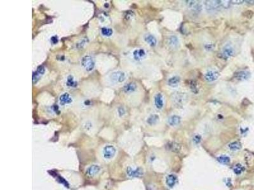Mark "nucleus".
Listing matches in <instances>:
<instances>
[{"instance_id": "30", "label": "nucleus", "mask_w": 254, "mask_h": 190, "mask_svg": "<svg viewBox=\"0 0 254 190\" xmlns=\"http://www.w3.org/2000/svg\"><path fill=\"white\" fill-rule=\"evenodd\" d=\"M200 141H201V136H200L196 135L195 136V138H194V142L196 143V144H198V143H200Z\"/></svg>"}, {"instance_id": "33", "label": "nucleus", "mask_w": 254, "mask_h": 190, "mask_svg": "<svg viewBox=\"0 0 254 190\" xmlns=\"http://www.w3.org/2000/svg\"><path fill=\"white\" fill-rule=\"evenodd\" d=\"M245 2L249 4H254V1H245Z\"/></svg>"}, {"instance_id": "29", "label": "nucleus", "mask_w": 254, "mask_h": 190, "mask_svg": "<svg viewBox=\"0 0 254 190\" xmlns=\"http://www.w3.org/2000/svg\"><path fill=\"white\" fill-rule=\"evenodd\" d=\"M50 41H51V42H52L53 44H56V43H58V41H59V39H58L57 36H52V38H51Z\"/></svg>"}, {"instance_id": "5", "label": "nucleus", "mask_w": 254, "mask_h": 190, "mask_svg": "<svg viewBox=\"0 0 254 190\" xmlns=\"http://www.w3.org/2000/svg\"><path fill=\"white\" fill-rule=\"evenodd\" d=\"M219 76H220V74L218 71H215V70H210L205 73L204 78H205V80L206 82H213L217 80Z\"/></svg>"}, {"instance_id": "13", "label": "nucleus", "mask_w": 254, "mask_h": 190, "mask_svg": "<svg viewBox=\"0 0 254 190\" xmlns=\"http://www.w3.org/2000/svg\"><path fill=\"white\" fill-rule=\"evenodd\" d=\"M146 56V52L144 49H137L133 52V57L135 60L139 61Z\"/></svg>"}, {"instance_id": "16", "label": "nucleus", "mask_w": 254, "mask_h": 190, "mask_svg": "<svg viewBox=\"0 0 254 190\" xmlns=\"http://www.w3.org/2000/svg\"><path fill=\"white\" fill-rule=\"evenodd\" d=\"M181 117L178 116V115H172L168 118V123L171 126H176L181 123Z\"/></svg>"}, {"instance_id": "15", "label": "nucleus", "mask_w": 254, "mask_h": 190, "mask_svg": "<svg viewBox=\"0 0 254 190\" xmlns=\"http://www.w3.org/2000/svg\"><path fill=\"white\" fill-rule=\"evenodd\" d=\"M168 43L171 48H175V49L177 48L180 44V41L178 37L174 35H172L169 37L168 39Z\"/></svg>"}, {"instance_id": "1", "label": "nucleus", "mask_w": 254, "mask_h": 190, "mask_svg": "<svg viewBox=\"0 0 254 190\" xmlns=\"http://www.w3.org/2000/svg\"><path fill=\"white\" fill-rule=\"evenodd\" d=\"M203 4L208 12H214L223 8V1H205Z\"/></svg>"}, {"instance_id": "14", "label": "nucleus", "mask_w": 254, "mask_h": 190, "mask_svg": "<svg viewBox=\"0 0 254 190\" xmlns=\"http://www.w3.org/2000/svg\"><path fill=\"white\" fill-rule=\"evenodd\" d=\"M144 40L147 44L151 46V47H155V46L157 45V43H158V41H157V39L152 34L149 33L146 34L144 36Z\"/></svg>"}, {"instance_id": "19", "label": "nucleus", "mask_w": 254, "mask_h": 190, "mask_svg": "<svg viewBox=\"0 0 254 190\" xmlns=\"http://www.w3.org/2000/svg\"><path fill=\"white\" fill-rule=\"evenodd\" d=\"M59 100H60V103H61L62 105L71 103L72 101L71 97L68 93H67V92L64 93L63 95H62L61 96H60Z\"/></svg>"}, {"instance_id": "7", "label": "nucleus", "mask_w": 254, "mask_h": 190, "mask_svg": "<svg viewBox=\"0 0 254 190\" xmlns=\"http://www.w3.org/2000/svg\"><path fill=\"white\" fill-rule=\"evenodd\" d=\"M101 170L100 167L99 165L93 164L90 165L89 168L86 169V174L90 178H93L96 175H97Z\"/></svg>"}, {"instance_id": "24", "label": "nucleus", "mask_w": 254, "mask_h": 190, "mask_svg": "<svg viewBox=\"0 0 254 190\" xmlns=\"http://www.w3.org/2000/svg\"><path fill=\"white\" fill-rule=\"evenodd\" d=\"M244 170V167L241 164H237L234 167L233 171L236 175H240Z\"/></svg>"}, {"instance_id": "6", "label": "nucleus", "mask_w": 254, "mask_h": 190, "mask_svg": "<svg viewBox=\"0 0 254 190\" xmlns=\"http://www.w3.org/2000/svg\"><path fill=\"white\" fill-rule=\"evenodd\" d=\"M125 74L122 71L114 72L110 75V79L114 82H122L125 80Z\"/></svg>"}, {"instance_id": "23", "label": "nucleus", "mask_w": 254, "mask_h": 190, "mask_svg": "<svg viewBox=\"0 0 254 190\" xmlns=\"http://www.w3.org/2000/svg\"><path fill=\"white\" fill-rule=\"evenodd\" d=\"M217 160L222 164L227 165L230 162V158L226 155H222L218 157Z\"/></svg>"}, {"instance_id": "11", "label": "nucleus", "mask_w": 254, "mask_h": 190, "mask_svg": "<svg viewBox=\"0 0 254 190\" xmlns=\"http://www.w3.org/2000/svg\"><path fill=\"white\" fill-rule=\"evenodd\" d=\"M251 76L250 73L246 71H240L234 73V77L238 80L244 81L247 80Z\"/></svg>"}, {"instance_id": "31", "label": "nucleus", "mask_w": 254, "mask_h": 190, "mask_svg": "<svg viewBox=\"0 0 254 190\" xmlns=\"http://www.w3.org/2000/svg\"><path fill=\"white\" fill-rule=\"evenodd\" d=\"M118 113H119L120 116H122V115H123L124 114H125V110H124V109L123 108H122V107L119 108Z\"/></svg>"}, {"instance_id": "27", "label": "nucleus", "mask_w": 254, "mask_h": 190, "mask_svg": "<svg viewBox=\"0 0 254 190\" xmlns=\"http://www.w3.org/2000/svg\"><path fill=\"white\" fill-rule=\"evenodd\" d=\"M170 147L169 149L170 150H172L173 151H178L179 150H180V147L179 144H177V143H169L168 145Z\"/></svg>"}, {"instance_id": "25", "label": "nucleus", "mask_w": 254, "mask_h": 190, "mask_svg": "<svg viewBox=\"0 0 254 190\" xmlns=\"http://www.w3.org/2000/svg\"><path fill=\"white\" fill-rule=\"evenodd\" d=\"M101 32L104 36L109 37L113 34V31L111 29L108 28V27H102V28L101 29Z\"/></svg>"}, {"instance_id": "20", "label": "nucleus", "mask_w": 254, "mask_h": 190, "mask_svg": "<svg viewBox=\"0 0 254 190\" xmlns=\"http://www.w3.org/2000/svg\"><path fill=\"white\" fill-rule=\"evenodd\" d=\"M137 85L135 82H129L124 86L123 90L126 93H131L137 90Z\"/></svg>"}, {"instance_id": "4", "label": "nucleus", "mask_w": 254, "mask_h": 190, "mask_svg": "<svg viewBox=\"0 0 254 190\" xmlns=\"http://www.w3.org/2000/svg\"><path fill=\"white\" fill-rule=\"evenodd\" d=\"M116 150L112 145L105 146L103 149V157L106 160H111L116 155Z\"/></svg>"}, {"instance_id": "17", "label": "nucleus", "mask_w": 254, "mask_h": 190, "mask_svg": "<svg viewBox=\"0 0 254 190\" xmlns=\"http://www.w3.org/2000/svg\"><path fill=\"white\" fill-rule=\"evenodd\" d=\"M180 82H181V78H180L179 76H175L171 77L170 78L168 79L167 81V84L170 87H175L179 84Z\"/></svg>"}, {"instance_id": "28", "label": "nucleus", "mask_w": 254, "mask_h": 190, "mask_svg": "<svg viewBox=\"0 0 254 190\" xmlns=\"http://www.w3.org/2000/svg\"><path fill=\"white\" fill-rule=\"evenodd\" d=\"M190 87H191V91L193 92H195V93H197V92H198V87H197V84H196V82L195 81H192L191 82V83H190Z\"/></svg>"}, {"instance_id": "22", "label": "nucleus", "mask_w": 254, "mask_h": 190, "mask_svg": "<svg viewBox=\"0 0 254 190\" xmlns=\"http://www.w3.org/2000/svg\"><path fill=\"white\" fill-rule=\"evenodd\" d=\"M229 149L232 151H238L241 149L242 145L239 142L234 141L230 143L229 145Z\"/></svg>"}, {"instance_id": "8", "label": "nucleus", "mask_w": 254, "mask_h": 190, "mask_svg": "<svg viewBox=\"0 0 254 190\" xmlns=\"http://www.w3.org/2000/svg\"><path fill=\"white\" fill-rule=\"evenodd\" d=\"M163 95L159 92L157 93L154 98V105L156 108L158 110H161L164 106V100H163Z\"/></svg>"}, {"instance_id": "32", "label": "nucleus", "mask_w": 254, "mask_h": 190, "mask_svg": "<svg viewBox=\"0 0 254 190\" xmlns=\"http://www.w3.org/2000/svg\"><path fill=\"white\" fill-rule=\"evenodd\" d=\"M231 4H242L243 2H244V1H231Z\"/></svg>"}, {"instance_id": "18", "label": "nucleus", "mask_w": 254, "mask_h": 190, "mask_svg": "<svg viewBox=\"0 0 254 190\" xmlns=\"http://www.w3.org/2000/svg\"><path fill=\"white\" fill-rule=\"evenodd\" d=\"M177 181V176L174 174H169L166 179L167 184L170 188L173 187Z\"/></svg>"}, {"instance_id": "21", "label": "nucleus", "mask_w": 254, "mask_h": 190, "mask_svg": "<svg viewBox=\"0 0 254 190\" xmlns=\"http://www.w3.org/2000/svg\"><path fill=\"white\" fill-rule=\"evenodd\" d=\"M158 120H159V116H158V115H156V114H154V115H150V116L149 117V118L147 119V122L148 123L149 125H151V126H152V125L156 124L157 122H158Z\"/></svg>"}, {"instance_id": "3", "label": "nucleus", "mask_w": 254, "mask_h": 190, "mask_svg": "<svg viewBox=\"0 0 254 190\" xmlns=\"http://www.w3.org/2000/svg\"><path fill=\"white\" fill-rule=\"evenodd\" d=\"M81 65L86 71H91L95 67V61L91 56H85L81 60Z\"/></svg>"}, {"instance_id": "10", "label": "nucleus", "mask_w": 254, "mask_h": 190, "mask_svg": "<svg viewBox=\"0 0 254 190\" xmlns=\"http://www.w3.org/2000/svg\"><path fill=\"white\" fill-rule=\"evenodd\" d=\"M45 71V68L43 66H40L37 68V70L33 74V82L36 83L38 82L40 78L44 74Z\"/></svg>"}, {"instance_id": "26", "label": "nucleus", "mask_w": 254, "mask_h": 190, "mask_svg": "<svg viewBox=\"0 0 254 190\" xmlns=\"http://www.w3.org/2000/svg\"><path fill=\"white\" fill-rule=\"evenodd\" d=\"M67 85L69 87H76L77 86V82L74 80L72 76H69L67 79Z\"/></svg>"}, {"instance_id": "9", "label": "nucleus", "mask_w": 254, "mask_h": 190, "mask_svg": "<svg viewBox=\"0 0 254 190\" xmlns=\"http://www.w3.org/2000/svg\"><path fill=\"white\" fill-rule=\"evenodd\" d=\"M186 5L187 7L195 12H199L201 10V4L196 1H186Z\"/></svg>"}, {"instance_id": "2", "label": "nucleus", "mask_w": 254, "mask_h": 190, "mask_svg": "<svg viewBox=\"0 0 254 190\" xmlns=\"http://www.w3.org/2000/svg\"><path fill=\"white\" fill-rule=\"evenodd\" d=\"M235 53L234 49L232 45L229 44H225L223 50H221V52L220 53V57L224 60H228L230 58H231Z\"/></svg>"}, {"instance_id": "12", "label": "nucleus", "mask_w": 254, "mask_h": 190, "mask_svg": "<svg viewBox=\"0 0 254 190\" xmlns=\"http://www.w3.org/2000/svg\"><path fill=\"white\" fill-rule=\"evenodd\" d=\"M127 174L128 176L132 178H138L142 175L143 172L142 169L139 168L132 169L131 167H128L127 169Z\"/></svg>"}]
</instances>
